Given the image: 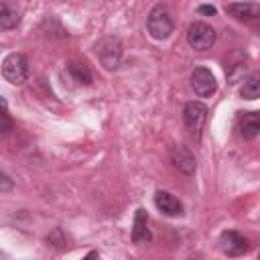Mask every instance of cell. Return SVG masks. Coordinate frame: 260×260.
<instances>
[{"label":"cell","instance_id":"cell-5","mask_svg":"<svg viewBox=\"0 0 260 260\" xmlns=\"http://www.w3.org/2000/svg\"><path fill=\"white\" fill-rule=\"evenodd\" d=\"M207 106L203 102H187L183 108V122L187 126V130H191L193 134H199L207 122Z\"/></svg>","mask_w":260,"mask_h":260},{"label":"cell","instance_id":"cell-8","mask_svg":"<svg viewBox=\"0 0 260 260\" xmlns=\"http://www.w3.org/2000/svg\"><path fill=\"white\" fill-rule=\"evenodd\" d=\"M171 162L175 165V169H179V173H183L187 177H191L195 173V169H197L195 156L187 146H175L171 150Z\"/></svg>","mask_w":260,"mask_h":260},{"label":"cell","instance_id":"cell-21","mask_svg":"<svg viewBox=\"0 0 260 260\" xmlns=\"http://www.w3.org/2000/svg\"><path fill=\"white\" fill-rule=\"evenodd\" d=\"M258 258H260V252H258Z\"/></svg>","mask_w":260,"mask_h":260},{"label":"cell","instance_id":"cell-10","mask_svg":"<svg viewBox=\"0 0 260 260\" xmlns=\"http://www.w3.org/2000/svg\"><path fill=\"white\" fill-rule=\"evenodd\" d=\"M154 205L158 207V211H162L169 217L183 215V203L169 191H156L154 193Z\"/></svg>","mask_w":260,"mask_h":260},{"label":"cell","instance_id":"cell-14","mask_svg":"<svg viewBox=\"0 0 260 260\" xmlns=\"http://www.w3.org/2000/svg\"><path fill=\"white\" fill-rule=\"evenodd\" d=\"M240 95H242L244 100H256V98H260V71L250 73V75L242 81Z\"/></svg>","mask_w":260,"mask_h":260},{"label":"cell","instance_id":"cell-11","mask_svg":"<svg viewBox=\"0 0 260 260\" xmlns=\"http://www.w3.org/2000/svg\"><path fill=\"white\" fill-rule=\"evenodd\" d=\"M248 69V57L242 51H234L228 59H225V75L230 83H236L240 77H244Z\"/></svg>","mask_w":260,"mask_h":260},{"label":"cell","instance_id":"cell-3","mask_svg":"<svg viewBox=\"0 0 260 260\" xmlns=\"http://www.w3.org/2000/svg\"><path fill=\"white\" fill-rule=\"evenodd\" d=\"M2 75L8 83L20 85L28 77V59L22 53H10L2 61Z\"/></svg>","mask_w":260,"mask_h":260},{"label":"cell","instance_id":"cell-9","mask_svg":"<svg viewBox=\"0 0 260 260\" xmlns=\"http://www.w3.org/2000/svg\"><path fill=\"white\" fill-rule=\"evenodd\" d=\"M225 12L230 16H234L236 20L252 22V20L260 18V4H256V2H232L225 6Z\"/></svg>","mask_w":260,"mask_h":260},{"label":"cell","instance_id":"cell-1","mask_svg":"<svg viewBox=\"0 0 260 260\" xmlns=\"http://www.w3.org/2000/svg\"><path fill=\"white\" fill-rule=\"evenodd\" d=\"M175 24H173V18L169 16V10L167 6L162 4H156L150 12H148V18H146V30L152 39L156 41H165L171 37Z\"/></svg>","mask_w":260,"mask_h":260},{"label":"cell","instance_id":"cell-4","mask_svg":"<svg viewBox=\"0 0 260 260\" xmlns=\"http://www.w3.org/2000/svg\"><path fill=\"white\" fill-rule=\"evenodd\" d=\"M215 37L217 35L213 30V26L207 24V22H201V20L191 22L189 28H187V43L195 51H207V49H211V45L215 43Z\"/></svg>","mask_w":260,"mask_h":260},{"label":"cell","instance_id":"cell-13","mask_svg":"<svg viewBox=\"0 0 260 260\" xmlns=\"http://www.w3.org/2000/svg\"><path fill=\"white\" fill-rule=\"evenodd\" d=\"M152 236H150V230H148V215L144 209H136L134 213V223H132V242L134 244H142V242H148Z\"/></svg>","mask_w":260,"mask_h":260},{"label":"cell","instance_id":"cell-2","mask_svg":"<svg viewBox=\"0 0 260 260\" xmlns=\"http://www.w3.org/2000/svg\"><path fill=\"white\" fill-rule=\"evenodd\" d=\"M95 55L106 69H116L122 59V41L114 35H106L95 43Z\"/></svg>","mask_w":260,"mask_h":260},{"label":"cell","instance_id":"cell-6","mask_svg":"<svg viewBox=\"0 0 260 260\" xmlns=\"http://www.w3.org/2000/svg\"><path fill=\"white\" fill-rule=\"evenodd\" d=\"M191 87L199 98H211L217 89V81L207 67H195L191 73Z\"/></svg>","mask_w":260,"mask_h":260},{"label":"cell","instance_id":"cell-20","mask_svg":"<svg viewBox=\"0 0 260 260\" xmlns=\"http://www.w3.org/2000/svg\"><path fill=\"white\" fill-rule=\"evenodd\" d=\"M258 35H260V26H258Z\"/></svg>","mask_w":260,"mask_h":260},{"label":"cell","instance_id":"cell-15","mask_svg":"<svg viewBox=\"0 0 260 260\" xmlns=\"http://www.w3.org/2000/svg\"><path fill=\"white\" fill-rule=\"evenodd\" d=\"M67 71H69V75L73 77V81H77L79 85H89L91 79H93L89 67H87L83 61H71V63L67 65Z\"/></svg>","mask_w":260,"mask_h":260},{"label":"cell","instance_id":"cell-7","mask_svg":"<svg viewBox=\"0 0 260 260\" xmlns=\"http://www.w3.org/2000/svg\"><path fill=\"white\" fill-rule=\"evenodd\" d=\"M217 244H219V250H221L223 254H228V256H240V254H244V252L248 250V240H246L242 234L234 232V230L223 232V234L219 236Z\"/></svg>","mask_w":260,"mask_h":260},{"label":"cell","instance_id":"cell-16","mask_svg":"<svg viewBox=\"0 0 260 260\" xmlns=\"http://www.w3.org/2000/svg\"><path fill=\"white\" fill-rule=\"evenodd\" d=\"M16 24H18V14H16V10L10 8V4H8L6 0H2V4H0V28L10 30V28H14Z\"/></svg>","mask_w":260,"mask_h":260},{"label":"cell","instance_id":"cell-19","mask_svg":"<svg viewBox=\"0 0 260 260\" xmlns=\"http://www.w3.org/2000/svg\"><path fill=\"white\" fill-rule=\"evenodd\" d=\"M10 187H12L10 177H8V175H2V193H8V191H10Z\"/></svg>","mask_w":260,"mask_h":260},{"label":"cell","instance_id":"cell-12","mask_svg":"<svg viewBox=\"0 0 260 260\" xmlns=\"http://www.w3.org/2000/svg\"><path fill=\"white\" fill-rule=\"evenodd\" d=\"M238 130L246 140H252L260 134V112H244L238 118Z\"/></svg>","mask_w":260,"mask_h":260},{"label":"cell","instance_id":"cell-18","mask_svg":"<svg viewBox=\"0 0 260 260\" xmlns=\"http://www.w3.org/2000/svg\"><path fill=\"white\" fill-rule=\"evenodd\" d=\"M197 12H199V14H207V16H215V14H217L215 6H207V4L199 6V8H197Z\"/></svg>","mask_w":260,"mask_h":260},{"label":"cell","instance_id":"cell-17","mask_svg":"<svg viewBox=\"0 0 260 260\" xmlns=\"http://www.w3.org/2000/svg\"><path fill=\"white\" fill-rule=\"evenodd\" d=\"M2 136H6L10 130H12V120H10V114H8V106H6V100L2 98Z\"/></svg>","mask_w":260,"mask_h":260}]
</instances>
